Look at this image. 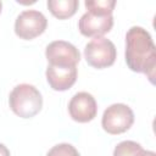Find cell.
<instances>
[{
  "mask_svg": "<svg viewBox=\"0 0 156 156\" xmlns=\"http://www.w3.org/2000/svg\"><path fill=\"white\" fill-rule=\"evenodd\" d=\"M46 156H80V155L73 145L67 143H61L52 146L46 154Z\"/></svg>",
  "mask_w": 156,
  "mask_h": 156,
  "instance_id": "obj_12",
  "label": "cell"
},
{
  "mask_svg": "<svg viewBox=\"0 0 156 156\" xmlns=\"http://www.w3.org/2000/svg\"><path fill=\"white\" fill-rule=\"evenodd\" d=\"M79 1L78 0H48V9L58 20H66L72 17L77 9Z\"/></svg>",
  "mask_w": 156,
  "mask_h": 156,
  "instance_id": "obj_10",
  "label": "cell"
},
{
  "mask_svg": "<svg viewBox=\"0 0 156 156\" xmlns=\"http://www.w3.org/2000/svg\"><path fill=\"white\" fill-rule=\"evenodd\" d=\"M1 7H2V2L0 1V12H1Z\"/></svg>",
  "mask_w": 156,
  "mask_h": 156,
  "instance_id": "obj_14",
  "label": "cell"
},
{
  "mask_svg": "<svg viewBox=\"0 0 156 156\" xmlns=\"http://www.w3.org/2000/svg\"><path fill=\"white\" fill-rule=\"evenodd\" d=\"M45 57L52 66H77L80 61L78 49L65 40H55L46 46Z\"/></svg>",
  "mask_w": 156,
  "mask_h": 156,
  "instance_id": "obj_7",
  "label": "cell"
},
{
  "mask_svg": "<svg viewBox=\"0 0 156 156\" xmlns=\"http://www.w3.org/2000/svg\"><path fill=\"white\" fill-rule=\"evenodd\" d=\"M68 112L73 121L78 123H87L95 118L98 113V105L91 94L80 91L72 96L68 104Z\"/></svg>",
  "mask_w": 156,
  "mask_h": 156,
  "instance_id": "obj_8",
  "label": "cell"
},
{
  "mask_svg": "<svg viewBox=\"0 0 156 156\" xmlns=\"http://www.w3.org/2000/svg\"><path fill=\"white\" fill-rule=\"evenodd\" d=\"M84 57L87 63L94 68L102 69L112 66L117 57L115 44L104 37L91 39L84 48Z\"/></svg>",
  "mask_w": 156,
  "mask_h": 156,
  "instance_id": "obj_4",
  "label": "cell"
},
{
  "mask_svg": "<svg viewBox=\"0 0 156 156\" xmlns=\"http://www.w3.org/2000/svg\"><path fill=\"white\" fill-rule=\"evenodd\" d=\"M0 156H10L9 149L4 144H1V143H0Z\"/></svg>",
  "mask_w": 156,
  "mask_h": 156,
  "instance_id": "obj_13",
  "label": "cell"
},
{
  "mask_svg": "<svg viewBox=\"0 0 156 156\" xmlns=\"http://www.w3.org/2000/svg\"><path fill=\"white\" fill-rule=\"evenodd\" d=\"M113 156H155V152L145 151L139 143L124 140L116 145Z\"/></svg>",
  "mask_w": 156,
  "mask_h": 156,
  "instance_id": "obj_11",
  "label": "cell"
},
{
  "mask_svg": "<svg viewBox=\"0 0 156 156\" xmlns=\"http://www.w3.org/2000/svg\"><path fill=\"white\" fill-rule=\"evenodd\" d=\"M87 12L78 22L82 35L99 38L108 33L113 27L112 11L116 6L115 0H87L84 2Z\"/></svg>",
  "mask_w": 156,
  "mask_h": 156,
  "instance_id": "obj_2",
  "label": "cell"
},
{
  "mask_svg": "<svg viewBox=\"0 0 156 156\" xmlns=\"http://www.w3.org/2000/svg\"><path fill=\"white\" fill-rule=\"evenodd\" d=\"M9 105L16 116L21 118H32L40 112L43 98L34 85L23 83L12 89L9 96Z\"/></svg>",
  "mask_w": 156,
  "mask_h": 156,
  "instance_id": "obj_3",
  "label": "cell"
},
{
  "mask_svg": "<svg viewBox=\"0 0 156 156\" xmlns=\"http://www.w3.org/2000/svg\"><path fill=\"white\" fill-rule=\"evenodd\" d=\"M46 80L50 88L55 91H65L72 88L77 80V66H52L48 65Z\"/></svg>",
  "mask_w": 156,
  "mask_h": 156,
  "instance_id": "obj_9",
  "label": "cell"
},
{
  "mask_svg": "<svg viewBox=\"0 0 156 156\" xmlns=\"http://www.w3.org/2000/svg\"><path fill=\"white\" fill-rule=\"evenodd\" d=\"M134 123V113L128 105L112 104L102 115L101 126L104 130L111 135H117L127 132Z\"/></svg>",
  "mask_w": 156,
  "mask_h": 156,
  "instance_id": "obj_5",
  "label": "cell"
},
{
  "mask_svg": "<svg viewBox=\"0 0 156 156\" xmlns=\"http://www.w3.org/2000/svg\"><path fill=\"white\" fill-rule=\"evenodd\" d=\"M48 26L46 17L37 10L21 12L15 22V33L23 40H32L44 33Z\"/></svg>",
  "mask_w": 156,
  "mask_h": 156,
  "instance_id": "obj_6",
  "label": "cell"
},
{
  "mask_svg": "<svg viewBox=\"0 0 156 156\" xmlns=\"http://www.w3.org/2000/svg\"><path fill=\"white\" fill-rule=\"evenodd\" d=\"M124 57L127 66L133 72L144 73L152 84L155 83L156 46L146 29L139 26L128 29Z\"/></svg>",
  "mask_w": 156,
  "mask_h": 156,
  "instance_id": "obj_1",
  "label": "cell"
}]
</instances>
